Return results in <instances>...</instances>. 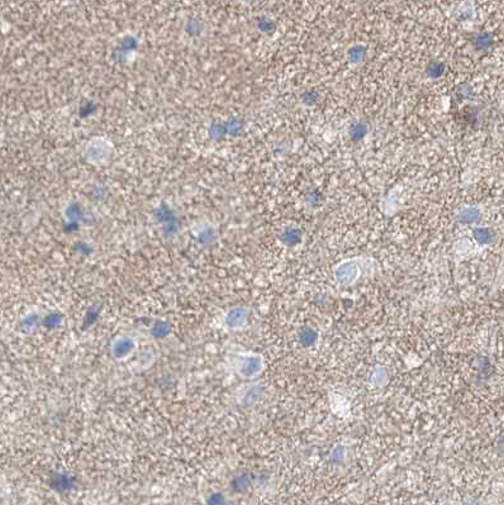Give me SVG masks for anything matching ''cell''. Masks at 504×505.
Listing matches in <instances>:
<instances>
[{
  "label": "cell",
  "instance_id": "1",
  "mask_svg": "<svg viewBox=\"0 0 504 505\" xmlns=\"http://www.w3.org/2000/svg\"><path fill=\"white\" fill-rule=\"evenodd\" d=\"M265 363L261 354L241 353L235 356L232 361V368L237 376L244 380H255L262 373Z\"/></svg>",
  "mask_w": 504,
  "mask_h": 505
},
{
  "label": "cell",
  "instance_id": "2",
  "mask_svg": "<svg viewBox=\"0 0 504 505\" xmlns=\"http://www.w3.org/2000/svg\"><path fill=\"white\" fill-rule=\"evenodd\" d=\"M138 340L133 335L122 332L114 336L109 343V353L117 362H124L137 353Z\"/></svg>",
  "mask_w": 504,
  "mask_h": 505
},
{
  "label": "cell",
  "instance_id": "3",
  "mask_svg": "<svg viewBox=\"0 0 504 505\" xmlns=\"http://www.w3.org/2000/svg\"><path fill=\"white\" fill-rule=\"evenodd\" d=\"M249 319V309L245 305L228 308L222 316V327L230 332L244 330Z\"/></svg>",
  "mask_w": 504,
  "mask_h": 505
}]
</instances>
